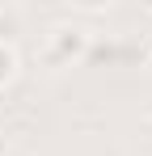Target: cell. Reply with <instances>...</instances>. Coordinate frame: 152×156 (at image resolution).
I'll list each match as a JSON object with an SVG mask.
<instances>
[{"label":"cell","mask_w":152,"mask_h":156,"mask_svg":"<svg viewBox=\"0 0 152 156\" xmlns=\"http://www.w3.org/2000/svg\"><path fill=\"white\" fill-rule=\"evenodd\" d=\"M85 51H89V34L80 26H59L55 34H51L47 42V63H72V59H85Z\"/></svg>","instance_id":"obj_1"},{"label":"cell","mask_w":152,"mask_h":156,"mask_svg":"<svg viewBox=\"0 0 152 156\" xmlns=\"http://www.w3.org/2000/svg\"><path fill=\"white\" fill-rule=\"evenodd\" d=\"M13 76H17V55H13L9 42H0V89H4Z\"/></svg>","instance_id":"obj_2"},{"label":"cell","mask_w":152,"mask_h":156,"mask_svg":"<svg viewBox=\"0 0 152 156\" xmlns=\"http://www.w3.org/2000/svg\"><path fill=\"white\" fill-rule=\"evenodd\" d=\"M0 156H4V152H0Z\"/></svg>","instance_id":"obj_3"}]
</instances>
